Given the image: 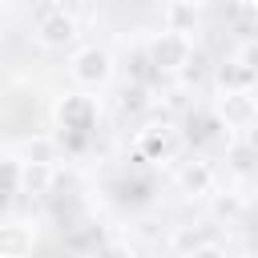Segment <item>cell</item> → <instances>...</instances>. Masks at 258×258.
I'll return each instance as SVG.
<instances>
[{
	"instance_id": "6da1fadb",
	"label": "cell",
	"mask_w": 258,
	"mask_h": 258,
	"mask_svg": "<svg viewBox=\"0 0 258 258\" xmlns=\"http://www.w3.org/2000/svg\"><path fill=\"white\" fill-rule=\"evenodd\" d=\"M69 77H73V85H81L85 93L105 89V85L113 81V56H109V48H101V44H81V48L73 52V60H69Z\"/></svg>"
},
{
	"instance_id": "7a4b0ae2",
	"label": "cell",
	"mask_w": 258,
	"mask_h": 258,
	"mask_svg": "<svg viewBox=\"0 0 258 258\" xmlns=\"http://www.w3.org/2000/svg\"><path fill=\"white\" fill-rule=\"evenodd\" d=\"M145 56H149L153 73H185V69L194 64V40L181 36V32L161 28V32L145 44Z\"/></svg>"
},
{
	"instance_id": "3957f363",
	"label": "cell",
	"mask_w": 258,
	"mask_h": 258,
	"mask_svg": "<svg viewBox=\"0 0 258 258\" xmlns=\"http://www.w3.org/2000/svg\"><path fill=\"white\" fill-rule=\"evenodd\" d=\"M214 117L226 125V129H250L258 121V97L254 89H218V101H214Z\"/></svg>"
},
{
	"instance_id": "277c9868",
	"label": "cell",
	"mask_w": 258,
	"mask_h": 258,
	"mask_svg": "<svg viewBox=\"0 0 258 258\" xmlns=\"http://www.w3.org/2000/svg\"><path fill=\"white\" fill-rule=\"evenodd\" d=\"M77 36H81V24H77V16H69L64 8H44V12L36 16V44H40V48L60 52V48H73Z\"/></svg>"
},
{
	"instance_id": "5b68a950",
	"label": "cell",
	"mask_w": 258,
	"mask_h": 258,
	"mask_svg": "<svg viewBox=\"0 0 258 258\" xmlns=\"http://www.w3.org/2000/svg\"><path fill=\"white\" fill-rule=\"evenodd\" d=\"M97 101L81 89V93H64L60 101H56V109H52V121H56V129H64V133H89L93 125H97Z\"/></svg>"
},
{
	"instance_id": "8992f818",
	"label": "cell",
	"mask_w": 258,
	"mask_h": 258,
	"mask_svg": "<svg viewBox=\"0 0 258 258\" xmlns=\"http://www.w3.org/2000/svg\"><path fill=\"white\" fill-rule=\"evenodd\" d=\"M177 133L169 129V125H145V129H137V137H133V149L145 157V161H169L173 153H177Z\"/></svg>"
},
{
	"instance_id": "52a82bcc",
	"label": "cell",
	"mask_w": 258,
	"mask_h": 258,
	"mask_svg": "<svg viewBox=\"0 0 258 258\" xmlns=\"http://www.w3.org/2000/svg\"><path fill=\"white\" fill-rule=\"evenodd\" d=\"M214 181H218V173L210 161H185L177 169V194H185V198H210Z\"/></svg>"
},
{
	"instance_id": "ba28073f",
	"label": "cell",
	"mask_w": 258,
	"mask_h": 258,
	"mask_svg": "<svg viewBox=\"0 0 258 258\" xmlns=\"http://www.w3.org/2000/svg\"><path fill=\"white\" fill-rule=\"evenodd\" d=\"M36 246V230L28 222H8L0 226V258H28Z\"/></svg>"
},
{
	"instance_id": "9c48e42d",
	"label": "cell",
	"mask_w": 258,
	"mask_h": 258,
	"mask_svg": "<svg viewBox=\"0 0 258 258\" xmlns=\"http://www.w3.org/2000/svg\"><path fill=\"white\" fill-rule=\"evenodd\" d=\"M52 189V165H40V161H20V181H16V194H48Z\"/></svg>"
},
{
	"instance_id": "30bf717a",
	"label": "cell",
	"mask_w": 258,
	"mask_h": 258,
	"mask_svg": "<svg viewBox=\"0 0 258 258\" xmlns=\"http://www.w3.org/2000/svg\"><path fill=\"white\" fill-rule=\"evenodd\" d=\"M165 28L198 40V8L185 4V0H169V4H165Z\"/></svg>"
},
{
	"instance_id": "8fae6325",
	"label": "cell",
	"mask_w": 258,
	"mask_h": 258,
	"mask_svg": "<svg viewBox=\"0 0 258 258\" xmlns=\"http://www.w3.org/2000/svg\"><path fill=\"white\" fill-rule=\"evenodd\" d=\"M16 161H40V165H52V161H56V137H48V133L24 137V141H20V157H16Z\"/></svg>"
},
{
	"instance_id": "7c38bea8",
	"label": "cell",
	"mask_w": 258,
	"mask_h": 258,
	"mask_svg": "<svg viewBox=\"0 0 258 258\" xmlns=\"http://www.w3.org/2000/svg\"><path fill=\"white\" fill-rule=\"evenodd\" d=\"M202 242H214L210 226H177V230L169 234V250H173L177 258H185V254H189V250H198Z\"/></svg>"
},
{
	"instance_id": "4fadbf2b",
	"label": "cell",
	"mask_w": 258,
	"mask_h": 258,
	"mask_svg": "<svg viewBox=\"0 0 258 258\" xmlns=\"http://www.w3.org/2000/svg\"><path fill=\"white\" fill-rule=\"evenodd\" d=\"M218 85H222V89H254L258 81H254V77H250V73H246L238 60H230V64H222V73H218Z\"/></svg>"
},
{
	"instance_id": "5bb4252c",
	"label": "cell",
	"mask_w": 258,
	"mask_h": 258,
	"mask_svg": "<svg viewBox=\"0 0 258 258\" xmlns=\"http://www.w3.org/2000/svg\"><path fill=\"white\" fill-rule=\"evenodd\" d=\"M254 161H258V153H254V149H250L246 141L230 149V165H234L238 173H250V169H254Z\"/></svg>"
},
{
	"instance_id": "9a60e30c",
	"label": "cell",
	"mask_w": 258,
	"mask_h": 258,
	"mask_svg": "<svg viewBox=\"0 0 258 258\" xmlns=\"http://www.w3.org/2000/svg\"><path fill=\"white\" fill-rule=\"evenodd\" d=\"M234 60H238L254 81H258V40H246V44L238 48V56H234Z\"/></svg>"
},
{
	"instance_id": "2e32d148",
	"label": "cell",
	"mask_w": 258,
	"mask_h": 258,
	"mask_svg": "<svg viewBox=\"0 0 258 258\" xmlns=\"http://www.w3.org/2000/svg\"><path fill=\"white\" fill-rule=\"evenodd\" d=\"M16 181H20V161L16 157H4L0 161V189H12L16 194Z\"/></svg>"
},
{
	"instance_id": "e0dca14e",
	"label": "cell",
	"mask_w": 258,
	"mask_h": 258,
	"mask_svg": "<svg viewBox=\"0 0 258 258\" xmlns=\"http://www.w3.org/2000/svg\"><path fill=\"white\" fill-rule=\"evenodd\" d=\"M149 101H145V89L141 85H133V89H125V97H121V109L125 113H137V109H145Z\"/></svg>"
},
{
	"instance_id": "ac0fdd59",
	"label": "cell",
	"mask_w": 258,
	"mask_h": 258,
	"mask_svg": "<svg viewBox=\"0 0 258 258\" xmlns=\"http://www.w3.org/2000/svg\"><path fill=\"white\" fill-rule=\"evenodd\" d=\"M93 258H133V250H129L125 242H105V246H101Z\"/></svg>"
},
{
	"instance_id": "d6986e66",
	"label": "cell",
	"mask_w": 258,
	"mask_h": 258,
	"mask_svg": "<svg viewBox=\"0 0 258 258\" xmlns=\"http://www.w3.org/2000/svg\"><path fill=\"white\" fill-rule=\"evenodd\" d=\"M185 258H226V250H222L218 242H202V246H198V250H189Z\"/></svg>"
},
{
	"instance_id": "ffe728a7",
	"label": "cell",
	"mask_w": 258,
	"mask_h": 258,
	"mask_svg": "<svg viewBox=\"0 0 258 258\" xmlns=\"http://www.w3.org/2000/svg\"><path fill=\"white\" fill-rule=\"evenodd\" d=\"M214 214H218V218H234V214H238V198H218V202H214Z\"/></svg>"
},
{
	"instance_id": "44dd1931",
	"label": "cell",
	"mask_w": 258,
	"mask_h": 258,
	"mask_svg": "<svg viewBox=\"0 0 258 258\" xmlns=\"http://www.w3.org/2000/svg\"><path fill=\"white\" fill-rule=\"evenodd\" d=\"M246 145H250V149H254V153H258V121H254V125H250V129H246Z\"/></svg>"
},
{
	"instance_id": "7402d4cb",
	"label": "cell",
	"mask_w": 258,
	"mask_h": 258,
	"mask_svg": "<svg viewBox=\"0 0 258 258\" xmlns=\"http://www.w3.org/2000/svg\"><path fill=\"white\" fill-rule=\"evenodd\" d=\"M185 4H194V8H202V4H210V0H185Z\"/></svg>"
}]
</instances>
